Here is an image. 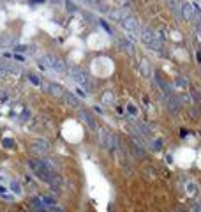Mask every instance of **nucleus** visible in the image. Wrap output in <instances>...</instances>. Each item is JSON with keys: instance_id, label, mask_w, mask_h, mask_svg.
Masks as SVG:
<instances>
[{"instance_id": "nucleus-2", "label": "nucleus", "mask_w": 201, "mask_h": 212, "mask_svg": "<svg viewBox=\"0 0 201 212\" xmlns=\"http://www.w3.org/2000/svg\"><path fill=\"white\" fill-rule=\"evenodd\" d=\"M41 64H42L44 67H50V69L57 71V72H65V64H64V60L53 57V55H44V57L41 59Z\"/></svg>"}, {"instance_id": "nucleus-23", "label": "nucleus", "mask_w": 201, "mask_h": 212, "mask_svg": "<svg viewBox=\"0 0 201 212\" xmlns=\"http://www.w3.org/2000/svg\"><path fill=\"white\" fill-rule=\"evenodd\" d=\"M78 94H80L81 97H85V96H87V92H83V90H81V89H78Z\"/></svg>"}, {"instance_id": "nucleus-17", "label": "nucleus", "mask_w": 201, "mask_h": 212, "mask_svg": "<svg viewBox=\"0 0 201 212\" xmlns=\"http://www.w3.org/2000/svg\"><path fill=\"white\" fill-rule=\"evenodd\" d=\"M140 67H141V71H143V74H150V69H148V62L147 60H141V64H140Z\"/></svg>"}, {"instance_id": "nucleus-26", "label": "nucleus", "mask_w": 201, "mask_h": 212, "mask_svg": "<svg viewBox=\"0 0 201 212\" xmlns=\"http://www.w3.org/2000/svg\"><path fill=\"white\" fill-rule=\"evenodd\" d=\"M51 4H62V0H50Z\"/></svg>"}, {"instance_id": "nucleus-7", "label": "nucleus", "mask_w": 201, "mask_h": 212, "mask_svg": "<svg viewBox=\"0 0 201 212\" xmlns=\"http://www.w3.org/2000/svg\"><path fill=\"white\" fill-rule=\"evenodd\" d=\"M64 101L67 103V106H71V108H80L81 106L80 99H78L72 92H64Z\"/></svg>"}, {"instance_id": "nucleus-21", "label": "nucleus", "mask_w": 201, "mask_h": 212, "mask_svg": "<svg viewBox=\"0 0 201 212\" xmlns=\"http://www.w3.org/2000/svg\"><path fill=\"white\" fill-rule=\"evenodd\" d=\"M65 5H67V11H69V12H76V11H78V7H76L72 2H65Z\"/></svg>"}, {"instance_id": "nucleus-16", "label": "nucleus", "mask_w": 201, "mask_h": 212, "mask_svg": "<svg viewBox=\"0 0 201 212\" xmlns=\"http://www.w3.org/2000/svg\"><path fill=\"white\" fill-rule=\"evenodd\" d=\"M11 189H12L14 194H20V193H21V186L16 180H12V182H11Z\"/></svg>"}, {"instance_id": "nucleus-14", "label": "nucleus", "mask_w": 201, "mask_h": 212, "mask_svg": "<svg viewBox=\"0 0 201 212\" xmlns=\"http://www.w3.org/2000/svg\"><path fill=\"white\" fill-rule=\"evenodd\" d=\"M168 104H170V106H168V108H170V111H173V113H175V111H176L178 99H175V97H170V99H168Z\"/></svg>"}, {"instance_id": "nucleus-24", "label": "nucleus", "mask_w": 201, "mask_h": 212, "mask_svg": "<svg viewBox=\"0 0 201 212\" xmlns=\"http://www.w3.org/2000/svg\"><path fill=\"white\" fill-rule=\"evenodd\" d=\"M129 111H131V113H136V108H134L132 104H129Z\"/></svg>"}, {"instance_id": "nucleus-11", "label": "nucleus", "mask_w": 201, "mask_h": 212, "mask_svg": "<svg viewBox=\"0 0 201 212\" xmlns=\"http://www.w3.org/2000/svg\"><path fill=\"white\" fill-rule=\"evenodd\" d=\"M118 44H120V48H124L127 53H132V51H134V46H132V42L129 39H118Z\"/></svg>"}, {"instance_id": "nucleus-8", "label": "nucleus", "mask_w": 201, "mask_h": 212, "mask_svg": "<svg viewBox=\"0 0 201 212\" xmlns=\"http://www.w3.org/2000/svg\"><path fill=\"white\" fill-rule=\"evenodd\" d=\"M80 117L83 119V122L90 127V129H97V124H95V120H94V117H92L88 111H85V110H81L80 111Z\"/></svg>"}, {"instance_id": "nucleus-18", "label": "nucleus", "mask_w": 201, "mask_h": 212, "mask_svg": "<svg viewBox=\"0 0 201 212\" xmlns=\"http://www.w3.org/2000/svg\"><path fill=\"white\" fill-rule=\"evenodd\" d=\"M28 81H30V83H34V85H41L39 76H35V74H28Z\"/></svg>"}, {"instance_id": "nucleus-1", "label": "nucleus", "mask_w": 201, "mask_h": 212, "mask_svg": "<svg viewBox=\"0 0 201 212\" xmlns=\"http://www.w3.org/2000/svg\"><path fill=\"white\" fill-rule=\"evenodd\" d=\"M140 39L150 48V50L161 53L162 51V35H157L153 30L150 29H141V34H140Z\"/></svg>"}, {"instance_id": "nucleus-5", "label": "nucleus", "mask_w": 201, "mask_h": 212, "mask_svg": "<svg viewBox=\"0 0 201 212\" xmlns=\"http://www.w3.org/2000/svg\"><path fill=\"white\" fill-rule=\"evenodd\" d=\"M69 74H71V78L76 81L78 85H88V76H87V72H85V71H81L80 67H76V66L69 67Z\"/></svg>"}, {"instance_id": "nucleus-20", "label": "nucleus", "mask_w": 201, "mask_h": 212, "mask_svg": "<svg viewBox=\"0 0 201 212\" xmlns=\"http://www.w3.org/2000/svg\"><path fill=\"white\" fill-rule=\"evenodd\" d=\"M28 119H30V111H28V110H25V111H23V113H21L20 120H21V122H27V120H28Z\"/></svg>"}, {"instance_id": "nucleus-4", "label": "nucleus", "mask_w": 201, "mask_h": 212, "mask_svg": "<svg viewBox=\"0 0 201 212\" xmlns=\"http://www.w3.org/2000/svg\"><path fill=\"white\" fill-rule=\"evenodd\" d=\"M30 150L35 154V156H46L50 152V143L46 140H41V138H35V140L30 143Z\"/></svg>"}, {"instance_id": "nucleus-3", "label": "nucleus", "mask_w": 201, "mask_h": 212, "mask_svg": "<svg viewBox=\"0 0 201 212\" xmlns=\"http://www.w3.org/2000/svg\"><path fill=\"white\" fill-rule=\"evenodd\" d=\"M122 27H124V30L127 32L129 35H132V37H140L141 27H140V23L134 20L132 16H129V18H125V20L122 21Z\"/></svg>"}, {"instance_id": "nucleus-12", "label": "nucleus", "mask_w": 201, "mask_h": 212, "mask_svg": "<svg viewBox=\"0 0 201 212\" xmlns=\"http://www.w3.org/2000/svg\"><path fill=\"white\" fill-rule=\"evenodd\" d=\"M113 101H115V99H113V94H111V92H104V94H102V103H104V104H113Z\"/></svg>"}, {"instance_id": "nucleus-25", "label": "nucleus", "mask_w": 201, "mask_h": 212, "mask_svg": "<svg viewBox=\"0 0 201 212\" xmlns=\"http://www.w3.org/2000/svg\"><path fill=\"white\" fill-rule=\"evenodd\" d=\"M16 51H25V46H16Z\"/></svg>"}, {"instance_id": "nucleus-19", "label": "nucleus", "mask_w": 201, "mask_h": 212, "mask_svg": "<svg viewBox=\"0 0 201 212\" xmlns=\"http://www.w3.org/2000/svg\"><path fill=\"white\" fill-rule=\"evenodd\" d=\"M42 202H44V205H55V198L53 196H44Z\"/></svg>"}, {"instance_id": "nucleus-15", "label": "nucleus", "mask_w": 201, "mask_h": 212, "mask_svg": "<svg viewBox=\"0 0 201 212\" xmlns=\"http://www.w3.org/2000/svg\"><path fill=\"white\" fill-rule=\"evenodd\" d=\"M2 145H4L5 149H14L16 143H14V140H11V138H4V140H2Z\"/></svg>"}, {"instance_id": "nucleus-10", "label": "nucleus", "mask_w": 201, "mask_h": 212, "mask_svg": "<svg viewBox=\"0 0 201 212\" xmlns=\"http://www.w3.org/2000/svg\"><path fill=\"white\" fill-rule=\"evenodd\" d=\"M182 16H183V20H187V21H191L192 20V14H194V11H192V5L191 4H182Z\"/></svg>"}, {"instance_id": "nucleus-6", "label": "nucleus", "mask_w": 201, "mask_h": 212, "mask_svg": "<svg viewBox=\"0 0 201 212\" xmlns=\"http://www.w3.org/2000/svg\"><path fill=\"white\" fill-rule=\"evenodd\" d=\"M99 141L100 145H104V149H113L115 145V140L108 131H99Z\"/></svg>"}, {"instance_id": "nucleus-13", "label": "nucleus", "mask_w": 201, "mask_h": 212, "mask_svg": "<svg viewBox=\"0 0 201 212\" xmlns=\"http://www.w3.org/2000/svg\"><path fill=\"white\" fill-rule=\"evenodd\" d=\"M155 80H157V83H159V85H161L162 87V90H166V92H171V87L170 85H168V83H166V81L162 80L161 76H159V74H157V78H155Z\"/></svg>"}, {"instance_id": "nucleus-9", "label": "nucleus", "mask_w": 201, "mask_h": 212, "mask_svg": "<svg viewBox=\"0 0 201 212\" xmlns=\"http://www.w3.org/2000/svg\"><path fill=\"white\" fill-rule=\"evenodd\" d=\"M46 90L53 94V96H58V97H64V89H62L60 85H57V83H48L46 85Z\"/></svg>"}, {"instance_id": "nucleus-22", "label": "nucleus", "mask_w": 201, "mask_h": 212, "mask_svg": "<svg viewBox=\"0 0 201 212\" xmlns=\"http://www.w3.org/2000/svg\"><path fill=\"white\" fill-rule=\"evenodd\" d=\"M50 210H51V212H64L62 209H58V207H55V205H50Z\"/></svg>"}]
</instances>
